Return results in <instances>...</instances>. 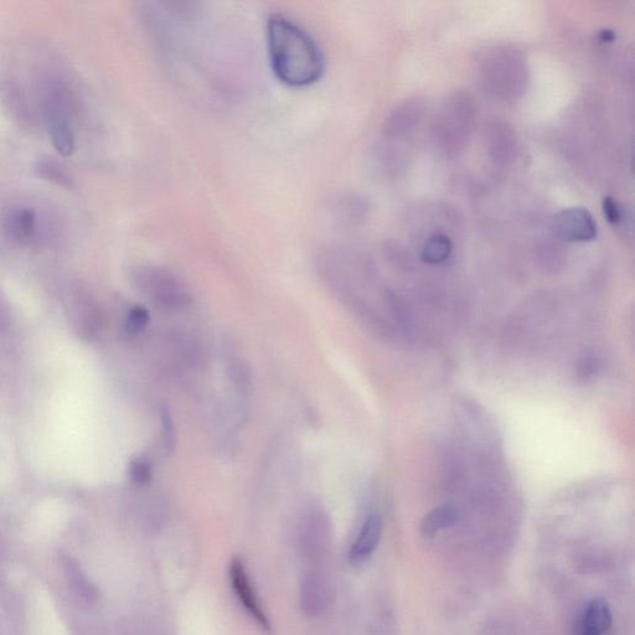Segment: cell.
<instances>
[{
    "mask_svg": "<svg viewBox=\"0 0 635 635\" xmlns=\"http://www.w3.org/2000/svg\"><path fill=\"white\" fill-rule=\"evenodd\" d=\"M44 112L56 152L63 157L72 156L76 149V138L70 120V95L63 85L48 86L45 92Z\"/></svg>",
    "mask_w": 635,
    "mask_h": 635,
    "instance_id": "3",
    "label": "cell"
},
{
    "mask_svg": "<svg viewBox=\"0 0 635 635\" xmlns=\"http://www.w3.org/2000/svg\"><path fill=\"white\" fill-rule=\"evenodd\" d=\"M459 513L452 504L441 505L428 513L420 525L421 535L425 539L435 538L441 531L451 528L457 523Z\"/></svg>",
    "mask_w": 635,
    "mask_h": 635,
    "instance_id": "15",
    "label": "cell"
},
{
    "mask_svg": "<svg viewBox=\"0 0 635 635\" xmlns=\"http://www.w3.org/2000/svg\"><path fill=\"white\" fill-rule=\"evenodd\" d=\"M162 417V438L163 445L167 451H173L175 445V425L172 415L167 409H163L160 413Z\"/></svg>",
    "mask_w": 635,
    "mask_h": 635,
    "instance_id": "23",
    "label": "cell"
},
{
    "mask_svg": "<svg viewBox=\"0 0 635 635\" xmlns=\"http://www.w3.org/2000/svg\"><path fill=\"white\" fill-rule=\"evenodd\" d=\"M230 580L242 607L246 609L252 619H255V622L263 631L271 632L270 619L267 618V614L263 611L255 588L252 586L249 573H247L244 562L240 559L231 561Z\"/></svg>",
    "mask_w": 635,
    "mask_h": 635,
    "instance_id": "8",
    "label": "cell"
},
{
    "mask_svg": "<svg viewBox=\"0 0 635 635\" xmlns=\"http://www.w3.org/2000/svg\"><path fill=\"white\" fill-rule=\"evenodd\" d=\"M332 542V523L322 508H311L304 514L299 528V545L307 560L323 559Z\"/></svg>",
    "mask_w": 635,
    "mask_h": 635,
    "instance_id": "5",
    "label": "cell"
},
{
    "mask_svg": "<svg viewBox=\"0 0 635 635\" xmlns=\"http://www.w3.org/2000/svg\"><path fill=\"white\" fill-rule=\"evenodd\" d=\"M602 206L604 216H606L609 224L616 226L622 223L624 218L623 208L616 200L611 198V196H606L603 199Z\"/></svg>",
    "mask_w": 635,
    "mask_h": 635,
    "instance_id": "24",
    "label": "cell"
},
{
    "mask_svg": "<svg viewBox=\"0 0 635 635\" xmlns=\"http://www.w3.org/2000/svg\"><path fill=\"white\" fill-rule=\"evenodd\" d=\"M384 523L381 515L373 513L366 518L363 528L351 545L349 559L353 565H363L374 555L380 544Z\"/></svg>",
    "mask_w": 635,
    "mask_h": 635,
    "instance_id": "11",
    "label": "cell"
},
{
    "mask_svg": "<svg viewBox=\"0 0 635 635\" xmlns=\"http://www.w3.org/2000/svg\"><path fill=\"white\" fill-rule=\"evenodd\" d=\"M76 333L82 339L94 340L101 333L103 318L101 309L98 308L94 298L89 293L77 289L70 294L66 308Z\"/></svg>",
    "mask_w": 635,
    "mask_h": 635,
    "instance_id": "7",
    "label": "cell"
},
{
    "mask_svg": "<svg viewBox=\"0 0 635 635\" xmlns=\"http://www.w3.org/2000/svg\"><path fill=\"white\" fill-rule=\"evenodd\" d=\"M554 230L562 240L588 242L597 237V223L587 209L570 208L555 216Z\"/></svg>",
    "mask_w": 635,
    "mask_h": 635,
    "instance_id": "9",
    "label": "cell"
},
{
    "mask_svg": "<svg viewBox=\"0 0 635 635\" xmlns=\"http://www.w3.org/2000/svg\"><path fill=\"white\" fill-rule=\"evenodd\" d=\"M482 70L485 86L495 95H516L519 90H523L526 70L523 59L515 50H493L492 54L484 59Z\"/></svg>",
    "mask_w": 635,
    "mask_h": 635,
    "instance_id": "4",
    "label": "cell"
},
{
    "mask_svg": "<svg viewBox=\"0 0 635 635\" xmlns=\"http://www.w3.org/2000/svg\"><path fill=\"white\" fill-rule=\"evenodd\" d=\"M133 282L144 297L163 311H179L191 303L188 286L168 268L139 266L133 271Z\"/></svg>",
    "mask_w": 635,
    "mask_h": 635,
    "instance_id": "2",
    "label": "cell"
},
{
    "mask_svg": "<svg viewBox=\"0 0 635 635\" xmlns=\"http://www.w3.org/2000/svg\"><path fill=\"white\" fill-rule=\"evenodd\" d=\"M494 139V151L497 153L498 158L507 159L510 156V152L513 151V139L510 137V129L507 127L495 128Z\"/></svg>",
    "mask_w": 635,
    "mask_h": 635,
    "instance_id": "22",
    "label": "cell"
},
{
    "mask_svg": "<svg viewBox=\"0 0 635 635\" xmlns=\"http://www.w3.org/2000/svg\"><path fill=\"white\" fill-rule=\"evenodd\" d=\"M601 40L602 41H613L614 40V33L612 32L611 29H604L603 32L601 33Z\"/></svg>",
    "mask_w": 635,
    "mask_h": 635,
    "instance_id": "26",
    "label": "cell"
},
{
    "mask_svg": "<svg viewBox=\"0 0 635 635\" xmlns=\"http://www.w3.org/2000/svg\"><path fill=\"white\" fill-rule=\"evenodd\" d=\"M39 218L32 208H14L4 218V230L10 239L30 244L39 232Z\"/></svg>",
    "mask_w": 635,
    "mask_h": 635,
    "instance_id": "12",
    "label": "cell"
},
{
    "mask_svg": "<svg viewBox=\"0 0 635 635\" xmlns=\"http://www.w3.org/2000/svg\"><path fill=\"white\" fill-rule=\"evenodd\" d=\"M231 381L242 392H250L252 389V376L249 366L241 360H235L229 370Z\"/></svg>",
    "mask_w": 635,
    "mask_h": 635,
    "instance_id": "21",
    "label": "cell"
},
{
    "mask_svg": "<svg viewBox=\"0 0 635 635\" xmlns=\"http://www.w3.org/2000/svg\"><path fill=\"white\" fill-rule=\"evenodd\" d=\"M35 172L40 178L48 180V182L59 185L66 189L75 187L74 177L63 163L53 158H40L36 160Z\"/></svg>",
    "mask_w": 635,
    "mask_h": 635,
    "instance_id": "17",
    "label": "cell"
},
{
    "mask_svg": "<svg viewBox=\"0 0 635 635\" xmlns=\"http://www.w3.org/2000/svg\"><path fill=\"white\" fill-rule=\"evenodd\" d=\"M442 116L438 120V133L447 148L457 149L462 146L471 131L474 108L471 98L456 96L447 102Z\"/></svg>",
    "mask_w": 635,
    "mask_h": 635,
    "instance_id": "6",
    "label": "cell"
},
{
    "mask_svg": "<svg viewBox=\"0 0 635 635\" xmlns=\"http://www.w3.org/2000/svg\"><path fill=\"white\" fill-rule=\"evenodd\" d=\"M268 60L273 75L283 85L304 89L317 84L324 75L322 49L312 35L292 19L272 14L266 23Z\"/></svg>",
    "mask_w": 635,
    "mask_h": 635,
    "instance_id": "1",
    "label": "cell"
},
{
    "mask_svg": "<svg viewBox=\"0 0 635 635\" xmlns=\"http://www.w3.org/2000/svg\"><path fill=\"white\" fill-rule=\"evenodd\" d=\"M423 113V105L420 100L405 101L397 106L384 123V133L389 137H399L411 131L420 121Z\"/></svg>",
    "mask_w": 635,
    "mask_h": 635,
    "instance_id": "13",
    "label": "cell"
},
{
    "mask_svg": "<svg viewBox=\"0 0 635 635\" xmlns=\"http://www.w3.org/2000/svg\"><path fill=\"white\" fill-rule=\"evenodd\" d=\"M129 477L139 487H146L153 480V468L151 463L144 458H134L128 468Z\"/></svg>",
    "mask_w": 635,
    "mask_h": 635,
    "instance_id": "19",
    "label": "cell"
},
{
    "mask_svg": "<svg viewBox=\"0 0 635 635\" xmlns=\"http://www.w3.org/2000/svg\"><path fill=\"white\" fill-rule=\"evenodd\" d=\"M613 623L611 607L603 598L587 604L581 622L580 635H608Z\"/></svg>",
    "mask_w": 635,
    "mask_h": 635,
    "instance_id": "14",
    "label": "cell"
},
{
    "mask_svg": "<svg viewBox=\"0 0 635 635\" xmlns=\"http://www.w3.org/2000/svg\"><path fill=\"white\" fill-rule=\"evenodd\" d=\"M0 98L5 110L10 113L14 121L28 123L30 110L22 89L14 82H3L0 85Z\"/></svg>",
    "mask_w": 635,
    "mask_h": 635,
    "instance_id": "16",
    "label": "cell"
},
{
    "mask_svg": "<svg viewBox=\"0 0 635 635\" xmlns=\"http://www.w3.org/2000/svg\"><path fill=\"white\" fill-rule=\"evenodd\" d=\"M299 598L304 614L313 618L322 616L332 600L328 577L316 570L307 572L302 578Z\"/></svg>",
    "mask_w": 635,
    "mask_h": 635,
    "instance_id": "10",
    "label": "cell"
},
{
    "mask_svg": "<svg viewBox=\"0 0 635 635\" xmlns=\"http://www.w3.org/2000/svg\"><path fill=\"white\" fill-rule=\"evenodd\" d=\"M149 320H151V317H149L146 308L141 306L133 307L128 312L125 320L126 332L131 335L142 333L147 328Z\"/></svg>",
    "mask_w": 635,
    "mask_h": 635,
    "instance_id": "20",
    "label": "cell"
},
{
    "mask_svg": "<svg viewBox=\"0 0 635 635\" xmlns=\"http://www.w3.org/2000/svg\"><path fill=\"white\" fill-rule=\"evenodd\" d=\"M452 241L445 235L428 237L422 249V260L430 265H440L452 255Z\"/></svg>",
    "mask_w": 635,
    "mask_h": 635,
    "instance_id": "18",
    "label": "cell"
},
{
    "mask_svg": "<svg viewBox=\"0 0 635 635\" xmlns=\"http://www.w3.org/2000/svg\"><path fill=\"white\" fill-rule=\"evenodd\" d=\"M10 324V309L7 299L3 296L2 291H0V330L8 328Z\"/></svg>",
    "mask_w": 635,
    "mask_h": 635,
    "instance_id": "25",
    "label": "cell"
}]
</instances>
